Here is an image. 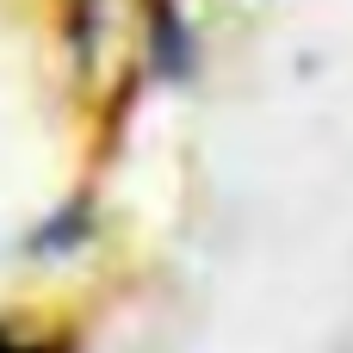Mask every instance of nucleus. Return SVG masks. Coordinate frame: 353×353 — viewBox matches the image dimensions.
Wrapping results in <instances>:
<instances>
[{"label":"nucleus","instance_id":"obj_1","mask_svg":"<svg viewBox=\"0 0 353 353\" xmlns=\"http://www.w3.org/2000/svg\"><path fill=\"white\" fill-rule=\"evenodd\" d=\"M199 62V37L180 12V0H143V68L155 81H180Z\"/></svg>","mask_w":353,"mask_h":353},{"label":"nucleus","instance_id":"obj_3","mask_svg":"<svg viewBox=\"0 0 353 353\" xmlns=\"http://www.w3.org/2000/svg\"><path fill=\"white\" fill-rule=\"evenodd\" d=\"M0 353H31V347H19V341H12V335L0 329Z\"/></svg>","mask_w":353,"mask_h":353},{"label":"nucleus","instance_id":"obj_2","mask_svg":"<svg viewBox=\"0 0 353 353\" xmlns=\"http://www.w3.org/2000/svg\"><path fill=\"white\" fill-rule=\"evenodd\" d=\"M81 236H87V211H81V205H68V211H56V217L31 236V254H68Z\"/></svg>","mask_w":353,"mask_h":353},{"label":"nucleus","instance_id":"obj_4","mask_svg":"<svg viewBox=\"0 0 353 353\" xmlns=\"http://www.w3.org/2000/svg\"><path fill=\"white\" fill-rule=\"evenodd\" d=\"M31 353H50V347H31Z\"/></svg>","mask_w":353,"mask_h":353}]
</instances>
